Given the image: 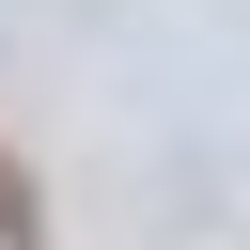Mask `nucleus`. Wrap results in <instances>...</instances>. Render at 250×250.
<instances>
[{"mask_svg":"<svg viewBox=\"0 0 250 250\" xmlns=\"http://www.w3.org/2000/svg\"><path fill=\"white\" fill-rule=\"evenodd\" d=\"M0 250H47V203H31V172L0 156Z\"/></svg>","mask_w":250,"mask_h":250,"instance_id":"nucleus-1","label":"nucleus"}]
</instances>
